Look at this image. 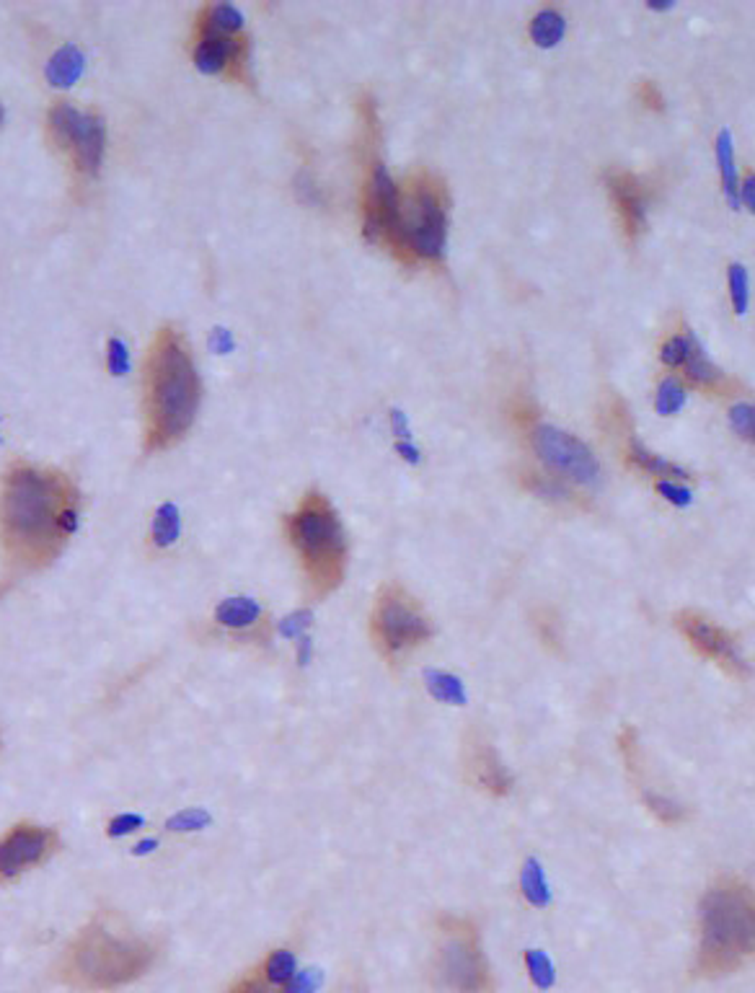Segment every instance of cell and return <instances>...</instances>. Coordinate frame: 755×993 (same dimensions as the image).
I'll return each mask as SVG.
<instances>
[{
    "instance_id": "obj_43",
    "label": "cell",
    "mask_w": 755,
    "mask_h": 993,
    "mask_svg": "<svg viewBox=\"0 0 755 993\" xmlns=\"http://www.w3.org/2000/svg\"><path fill=\"white\" fill-rule=\"evenodd\" d=\"M210 344H213L218 352H228L233 347V337L225 329H215L213 337H210Z\"/></svg>"
},
{
    "instance_id": "obj_9",
    "label": "cell",
    "mask_w": 755,
    "mask_h": 993,
    "mask_svg": "<svg viewBox=\"0 0 755 993\" xmlns=\"http://www.w3.org/2000/svg\"><path fill=\"white\" fill-rule=\"evenodd\" d=\"M47 138L70 158L73 171L83 179H94L104 161L107 127L96 112H81L68 101H57L47 114Z\"/></svg>"
},
{
    "instance_id": "obj_44",
    "label": "cell",
    "mask_w": 755,
    "mask_h": 993,
    "mask_svg": "<svg viewBox=\"0 0 755 993\" xmlns=\"http://www.w3.org/2000/svg\"><path fill=\"white\" fill-rule=\"evenodd\" d=\"M396 453L404 456L409 463H419V448L412 443V440H399V443H396Z\"/></svg>"
},
{
    "instance_id": "obj_25",
    "label": "cell",
    "mask_w": 755,
    "mask_h": 993,
    "mask_svg": "<svg viewBox=\"0 0 755 993\" xmlns=\"http://www.w3.org/2000/svg\"><path fill=\"white\" fill-rule=\"evenodd\" d=\"M425 683H427V691L432 694V699L443 701V704L450 706L466 704V691H463V683L458 681L456 675L443 673V670H427Z\"/></svg>"
},
{
    "instance_id": "obj_41",
    "label": "cell",
    "mask_w": 755,
    "mask_h": 993,
    "mask_svg": "<svg viewBox=\"0 0 755 993\" xmlns=\"http://www.w3.org/2000/svg\"><path fill=\"white\" fill-rule=\"evenodd\" d=\"M743 202L750 213L755 215V174H750L743 182V187H740V205H743Z\"/></svg>"
},
{
    "instance_id": "obj_20",
    "label": "cell",
    "mask_w": 755,
    "mask_h": 993,
    "mask_svg": "<svg viewBox=\"0 0 755 993\" xmlns=\"http://www.w3.org/2000/svg\"><path fill=\"white\" fill-rule=\"evenodd\" d=\"M717 163L719 174H722L724 197L730 202L732 210H740V179H737L735 169V143H732V132L724 127L717 135Z\"/></svg>"
},
{
    "instance_id": "obj_1",
    "label": "cell",
    "mask_w": 755,
    "mask_h": 993,
    "mask_svg": "<svg viewBox=\"0 0 755 993\" xmlns=\"http://www.w3.org/2000/svg\"><path fill=\"white\" fill-rule=\"evenodd\" d=\"M81 492L68 474L13 463L0 484V546L8 582L50 567L78 528Z\"/></svg>"
},
{
    "instance_id": "obj_47",
    "label": "cell",
    "mask_w": 755,
    "mask_h": 993,
    "mask_svg": "<svg viewBox=\"0 0 755 993\" xmlns=\"http://www.w3.org/2000/svg\"><path fill=\"white\" fill-rule=\"evenodd\" d=\"M153 849H156V841H145V844L138 846V851H135V854H145V851H153Z\"/></svg>"
},
{
    "instance_id": "obj_28",
    "label": "cell",
    "mask_w": 755,
    "mask_h": 993,
    "mask_svg": "<svg viewBox=\"0 0 755 993\" xmlns=\"http://www.w3.org/2000/svg\"><path fill=\"white\" fill-rule=\"evenodd\" d=\"M288 986L290 983L275 981V978L264 970V965H256V968L251 970V973H246L228 993H290Z\"/></svg>"
},
{
    "instance_id": "obj_48",
    "label": "cell",
    "mask_w": 755,
    "mask_h": 993,
    "mask_svg": "<svg viewBox=\"0 0 755 993\" xmlns=\"http://www.w3.org/2000/svg\"><path fill=\"white\" fill-rule=\"evenodd\" d=\"M0 122H3V107H0Z\"/></svg>"
},
{
    "instance_id": "obj_38",
    "label": "cell",
    "mask_w": 755,
    "mask_h": 993,
    "mask_svg": "<svg viewBox=\"0 0 755 993\" xmlns=\"http://www.w3.org/2000/svg\"><path fill=\"white\" fill-rule=\"evenodd\" d=\"M657 492H660L668 502H673L675 507L691 505V489H686L683 484H675V481H657Z\"/></svg>"
},
{
    "instance_id": "obj_36",
    "label": "cell",
    "mask_w": 755,
    "mask_h": 993,
    "mask_svg": "<svg viewBox=\"0 0 755 993\" xmlns=\"http://www.w3.org/2000/svg\"><path fill=\"white\" fill-rule=\"evenodd\" d=\"M107 368L112 370L114 375H125L127 368H130V355H127V347L122 339H109L107 344Z\"/></svg>"
},
{
    "instance_id": "obj_8",
    "label": "cell",
    "mask_w": 755,
    "mask_h": 993,
    "mask_svg": "<svg viewBox=\"0 0 755 993\" xmlns=\"http://www.w3.org/2000/svg\"><path fill=\"white\" fill-rule=\"evenodd\" d=\"M370 637L375 650L396 662L435 637V626L425 608L401 585H383L370 613Z\"/></svg>"
},
{
    "instance_id": "obj_42",
    "label": "cell",
    "mask_w": 755,
    "mask_h": 993,
    "mask_svg": "<svg viewBox=\"0 0 755 993\" xmlns=\"http://www.w3.org/2000/svg\"><path fill=\"white\" fill-rule=\"evenodd\" d=\"M391 425H394V432L401 440H412V430H409V419H406L404 412H391Z\"/></svg>"
},
{
    "instance_id": "obj_6",
    "label": "cell",
    "mask_w": 755,
    "mask_h": 993,
    "mask_svg": "<svg viewBox=\"0 0 755 993\" xmlns=\"http://www.w3.org/2000/svg\"><path fill=\"white\" fill-rule=\"evenodd\" d=\"M448 241V197L430 174H417L401 189L396 257L412 262H440Z\"/></svg>"
},
{
    "instance_id": "obj_17",
    "label": "cell",
    "mask_w": 755,
    "mask_h": 993,
    "mask_svg": "<svg viewBox=\"0 0 755 993\" xmlns=\"http://www.w3.org/2000/svg\"><path fill=\"white\" fill-rule=\"evenodd\" d=\"M608 192L613 197V205L618 210V218L624 223V233L629 238H637L647 223V202H644L642 184L634 174H608Z\"/></svg>"
},
{
    "instance_id": "obj_15",
    "label": "cell",
    "mask_w": 755,
    "mask_h": 993,
    "mask_svg": "<svg viewBox=\"0 0 755 993\" xmlns=\"http://www.w3.org/2000/svg\"><path fill=\"white\" fill-rule=\"evenodd\" d=\"M618 753H621V761H624V769L629 774L631 784L637 789L639 800L647 807L662 825H678L688 818L686 807L681 802H675L673 797H668L665 792H660L657 787H652L649 781L647 766H644V756H642V743H639V732L634 727H624L621 735H618Z\"/></svg>"
},
{
    "instance_id": "obj_14",
    "label": "cell",
    "mask_w": 755,
    "mask_h": 993,
    "mask_svg": "<svg viewBox=\"0 0 755 993\" xmlns=\"http://www.w3.org/2000/svg\"><path fill=\"white\" fill-rule=\"evenodd\" d=\"M401 187L391 179L381 161H373L368 189H365V236L373 244L396 246L399 233Z\"/></svg>"
},
{
    "instance_id": "obj_32",
    "label": "cell",
    "mask_w": 755,
    "mask_h": 993,
    "mask_svg": "<svg viewBox=\"0 0 755 993\" xmlns=\"http://www.w3.org/2000/svg\"><path fill=\"white\" fill-rule=\"evenodd\" d=\"M525 965H528L531 981L536 983L538 988L554 986V968H551L549 957L543 955V952H538V950L525 952Z\"/></svg>"
},
{
    "instance_id": "obj_16",
    "label": "cell",
    "mask_w": 755,
    "mask_h": 993,
    "mask_svg": "<svg viewBox=\"0 0 755 993\" xmlns=\"http://www.w3.org/2000/svg\"><path fill=\"white\" fill-rule=\"evenodd\" d=\"M463 769H466V779L474 784L481 792L492 794V797H507L512 792V774L497 756L494 745L481 732L471 730L463 743Z\"/></svg>"
},
{
    "instance_id": "obj_4",
    "label": "cell",
    "mask_w": 755,
    "mask_h": 993,
    "mask_svg": "<svg viewBox=\"0 0 755 993\" xmlns=\"http://www.w3.org/2000/svg\"><path fill=\"white\" fill-rule=\"evenodd\" d=\"M755 960V893L737 877H719L701 898L696 973H735Z\"/></svg>"
},
{
    "instance_id": "obj_13",
    "label": "cell",
    "mask_w": 755,
    "mask_h": 993,
    "mask_svg": "<svg viewBox=\"0 0 755 993\" xmlns=\"http://www.w3.org/2000/svg\"><path fill=\"white\" fill-rule=\"evenodd\" d=\"M194 65L207 75H231L233 81L249 83V37L220 34L194 24Z\"/></svg>"
},
{
    "instance_id": "obj_12",
    "label": "cell",
    "mask_w": 755,
    "mask_h": 993,
    "mask_svg": "<svg viewBox=\"0 0 755 993\" xmlns=\"http://www.w3.org/2000/svg\"><path fill=\"white\" fill-rule=\"evenodd\" d=\"M60 849V836L52 828L34 823L13 825L0 838V882H11L39 867Z\"/></svg>"
},
{
    "instance_id": "obj_40",
    "label": "cell",
    "mask_w": 755,
    "mask_h": 993,
    "mask_svg": "<svg viewBox=\"0 0 755 993\" xmlns=\"http://www.w3.org/2000/svg\"><path fill=\"white\" fill-rule=\"evenodd\" d=\"M642 99H644V104L652 109H662V104H665V99H662V94H660V88H657L652 81L642 83Z\"/></svg>"
},
{
    "instance_id": "obj_27",
    "label": "cell",
    "mask_w": 755,
    "mask_h": 993,
    "mask_svg": "<svg viewBox=\"0 0 755 993\" xmlns=\"http://www.w3.org/2000/svg\"><path fill=\"white\" fill-rule=\"evenodd\" d=\"M520 887H523L525 900H528L531 906L536 908L549 906V887H546L541 864H538L536 859H528V862L523 864V872H520Z\"/></svg>"
},
{
    "instance_id": "obj_31",
    "label": "cell",
    "mask_w": 755,
    "mask_h": 993,
    "mask_svg": "<svg viewBox=\"0 0 755 993\" xmlns=\"http://www.w3.org/2000/svg\"><path fill=\"white\" fill-rule=\"evenodd\" d=\"M727 282H730V300L735 306L737 316H745L750 303V280H748V269L743 264H730L727 269Z\"/></svg>"
},
{
    "instance_id": "obj_37",
    "label": "cell",
    "mask_w": 755,
    "mask_h": 993,
    "mask_svg": "<svg viewBox=\"0 0 755 993\" xmlns=\"http://www.w3.org/2000/svg\"><path fill=\"white\" fill-rule=\"evenodd\" d=\"M311 619H313L311 611H306V608H303V611L290 613L288 619H282L280 621V634H282V637H288V639L300 637V634H303V631H306L308 626H311Z\"/></svg>"
},
{
    "instance_id": "obj_19",
    "label": "cell",
    "mask_w": 755,
    "mask_h": 993,
    "mask_svg": "<svg viewBox=\"0 0 755 993\" xmlns=\"http://www.w3.org/2000/svg\"><path fill=\"white\" fill-rule=\"evenodd\" d=\"M683 368H686V375L693 383H699V386L704 388H717L724 383L722 370L706 357L704 344L699 342V337H696L693 331H688V357L686 363H683Z\"/></svg>"
},
{
    "instance_id": "obj_10",
    "label": "cell",
    "mask_w": 755,
    "mask_h": 993,
    "mask_svg": "<svg viewBox=\"0 0 755 993\" xmlns=\"http://www.w3.org/2000/svg\"><path fill=\"white\" fill-rule=\"evenodd\" d=\"M533 450L543 466H549L559 481H572L580 487H598L600 463L575 435L551 425H538L531 435Z\"/></svg>"
},
{
    "instance_id": "obj_2",
    "label": "cell",
    "mask_w": 755,
    "mask_h": 993,
    "mask_svg": "<svg viewBox=\"0 0 755 993\" xmlns=\"http://www.w3.org/2000/svg\"><path fill=\"white\" fill-rule=\"evenodd\" d=\"M145 450L174 448L194 425L202 383L189 344L179 329L163 326L150 344L143 373Z\"/></svg>"
},
{
    "instance_id": "obj_30",
    "label": "cell",
    "mask_w": 755,
    "mask_h": 993,
    "mask_svg": "<svg viewBox=\"0 0 755 993\" xmlns=\"http://www.w3.org/2000/svg\"><path fill=\"white\" fill-rule=\"evenodd\" d=\"M525 487L531 489L538 497H546V500H556V502H572L575 494L569 492L564 487V481H559L556 476H538V474H525Z\"/></svg>"
},
{
    "instance_id": "obj_24",
    "label": "cell",
    "mask_w": 755,
    "mask_h": 993,
    "mask_svg": "<svg viewBox=\"0 0 755 993\" xmlns=\"http://www.w3.org/2000/svg\"><path fill=\"white\" fill-rule=\"evenodd\" d=\"M533 629H536V637L543 650L554 652V655L564 650V626L559 613L551 611V608H538L533 613Z\"/></svg>"
},
{
    "instance_id": "obj_22",
    "label": "cell",
    "mask_w": 755,
    "mask_h": 993,
    "mask_svg": "<svg viewBox=\"0 0 755 993\" xmlns=\"http://www.w3.org/2000/svg\"><path fill=\"white\" fill-rule=\"evenodd\" d=\"M83 73V55L78 47L68 44L63 50H57L52 60L47 63V78L52 86H73Z\"/></svg>"
},
{
    "instance_id": "obj_7",
    "label": "cell",
    "mask_w": 755,
    "mask_h": 993,
    "mask_svg": "<svg viewBox=\"0 0 755 993\" xmlns=\"http://www.w3.org/2000/svg\"><path fill=\"white\" fill-rule=\"evenodd\" d=\"M432 970L437 983L450 993H494V975L479 929L461 916L445 913L437 919Z\"/></svg>"
},
{
    "instance_id": "obj_18",
    "label": "cell",
    "mask_w": 755,
    "mask_h": 993,
    "mask_svg": "<svg viewBox=\"0 0 755 993\" xmlns=\"http://www.w3.org/2000/svg\"><path fill=\"white\" fill-rule=\"evenodd\" d=\"M215 621L225 629H231L233 634L249 631V639H267L269 626L264 619L262 608L254 598H228L223 600L215 611Z\"/></svg>"
},
{
    "instance_id": "obj_33",
    "label": "cell",
    "mask_w": 755,
    "mask_h": 993,
    "mask_svg": "<svg viewBox=\"0 0 755 993\" xmlns=\"http://www.w3.org/2000/svg\"><path fill=\"white\" fill-rule=\"evenodd\" d=\"M732 430L748 443H755V404H735L730 409Z\"/></svg>"
},
{
    "instance_id": "obj_39",
    "label": "cell",
    "mask_w": 755,
    "mask_h": 993,
    "mask_svg": "<svg viewBox=\"0 0 755 993\" xmlns=\"http://www.w3.org/2000/svg\"><path fill=\"white\" fill-rule=\"evenodd\" d=\"M140 825H143V818L140 815H119V818H114L112 823H109V836H125V833H132V831H138Z\"/></svg>"
},
{
    "instance_id": "obj_11",
    "label": "cell",
    "mask_w": 755,
    "mask_h": 993,
    "mask_svg": "<svg viewBox=\"0 0 755 993\" xmlns=\"http://www.w3.org/2000/svg\"><path fill=\"white\" fill-rule=\"evenodd\" d=\"M675 626H678V631H681L683 639L688 642V647L701 660L712 662V665H717L722 673L732 675V678H740V681L748 678L750 668L745 657L740 655L737 639L732 637L730 631L722 629L717 621H712L699 611H681L675 616Z\"/></svg>"
},
{
    "instance_id": "obj_35",
    "label": "cell",
    "mask_w": 755,
    "mask_h": 993,
    "mask_svg": "<svg viewBox=\"0 0 755 993\" xmlns=\"http://www.w3.org/2000/svg\"><path fill=\"white\" fill-rule=\"evenodd\" d=\"M207 823H210V815L205 810H200V807H192V810L179 812L166 825H169V831H200Z\"/></svg>"
},
{
    "instance_id": "obj_34",
    "label": "cell",
    "mask_w": 755,
    "mask_h": 993,
    "mask_svg": "<svg viewBox=\"0 0 755 993\" xmlns=\"http://www.w3.org/2000/svg\"><path fill=\"white\" fill-rule=\"evenodd\" d=\"M688 357V334H678V337H670L668 342L662 344L660 360L668 368H683Z\"/></svg>"
},
{
    "instance_id": "obj_26",
    "label": "cell",
    "mask_w": 755,
    "mask_h": 993,
    "mask_svg": "<svg viewBox=\"0 0 755 993\" xmlns=\"http://www.w3.org/2000/svg\"><path fill=\"white\" fill-rule=\"evenodd\" d=\"M181 533V518L176 505L166 502L156 510V518H153V528H150V538L158 549H169L171 544H176V538Z\"/></svg>"
},
{
    "instance_id": "obj_21",
    "label": "cell",
    "mask_w": 755,
    "mask_h": 993,
    "mask_svg": "<svg viewBox=\"0 0 755 993\" xmlns=\"http://www.w3.org/2000/svg\"><path fill=\"white\" fill-rule=\"evenodd\" d=\"M629 461L634 463L639 471H644V474L660 476V481L688 479V474L678 466V463H670L668 458L657 456V453H652L649 448H644V445L639 443V438L629 440Z\"/></svg>"
},
{
    "instance_id": "obj_45",
    "label": "cell",
    "mask_w": 755,
    "mask_h": 993,
    "mask_svg": "<svg viewBox=\"0 0 755 993\" xmlns=\"http://www.w3.org/2000/svg\"><path fill=\"white\" fill-rule=\"evenodd\" d=\"M308 652H311V639H300V662L308 660Z\"/></svg>"
},
{
    "instance_id": "obj_3",
    "label": "cell",
    "mask_w": 755,
    "mask_h": 993,
    "mask_svg": "<svg viewBox=\"0 0 755 993\" xmlns=\"http://www.w3.org/2000/svg\"><path fill=\"white\" fill-rule=\"evenodd\" d=\"M158 950L109 916H96L68 944L60 978L78 991H112L138 981L153 968Z\"/></svg>"
},
{
    "instance_id": "obj_5",
    "label": "cell",
    "mask_w": 755,
    "mask_h": 993,
    "mask_svg": "<svg viewBox=\"0 0 755 993\" xmlns=\"http://www.w3.org/2000/svg\"><path fill=\"white\" fill-rule=\"evenodd\" d=\"M285 528L290 544L298 551L311 593L324 598L337 590L347 569V538L331 502L321 492H308Z\"/></svg>"
},
{
    "instance_id": "obj_29",
    "label": "cell",
    "mask_w": 755,
    "mask_h": 993,
    "mask_svg": "<svg viewBox=\"0 0 755 993\" xmlns=\"http://www.w3.org/2000/svg\"><path fill=\"white\" fill-rule=\"evenodd\" d=\"M686 406V388L681 386L678 378H665L657 388V399H655V409L662 417H670V414H678Z\"/></svg>"
},
{
    "instance_id": "obj_46",
    "label": "cell",
    "mask_w": 755,
    "mask_h": 993,
    "mask_svg": "<svg viewBox=\"0 0 755 993\" xmlns=\"http://www.w3.org/2000/svg\"><path fill=\"white\" fill-rule=\"evenodd\" d=\"M673 6L675 3H670V0L668 3H649V8H652V11H670Z\"/></svg>"
},
{
    "instance_id": "obj_23",
    "label": "cell",
    "mask_w": 755,
    "mask_h": 993,
    "mask_svg": "<svg viewBox=\"0 0 755 993\" xmlns=\"http://www.w3.org/2000/svg\"><path fill=\"white\" fill-rule=\"evenodd\" d=\"M564 32H567V21H564L562 13L554 11V8H543V11H538L536 16H533L531 39L538 44V47H546V50H549V47H556V44L562 42Z\"/></svg>"
}]
</instances>
